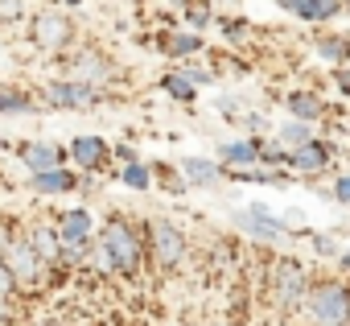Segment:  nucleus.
Masks as SVG:
<instances>
[{"label": "nucleus", "instance_id": "obj_1", "mask_svg": "<svg viewBox=\"0 0 350 326\" xmlns=\"http://www.w3.org/2000/svg\"><path fill=\"white\" fill-rule=\"evenodd\" d=\"M99 252H103L107 268H116V273H136V268H140V256H144L140 236L132 231L128 219H107V223H103Z\"/></svg>", "mask_w": 350, "mask_h": 326}, {"label": "nucleus", "instance_id": "obj_2", "mask_svg": "<svg viewBox=\"0 0 350 326\" xmlns=\"http://www.w3.org/2000/svg\"><path fill=\"white\" fill-rule=\"evenodd\" d=\"M313 326H350V289L342 281H321L305 293Z\"/></svg>", "mask_w": 350, "mask_h": 326}, {"label": "nucleus", "instance_id": "obj_3", "mask_svg": "<svg viewBox=\"0 0 350 326\" xmlns=\"http://www.w3.org/2000/svg\"><path fill=\"white\" fill-rule=\"evenodd\" d=\"M272 297L280 310H297L305 301V268L293 256H280L272 264Z\"/></svg>", "mask_w": 350, "mask_h": 326}, {"label": "nucleus", "instance_id": "obj_4", "mask_svg": "<svg viewBox=\"0 0 350 326\" xmlns=\"http://www.w3.org/2000/svg\"><path fill=\"white\" fill-rule=\"evenodd\" d=\"M148 244H152V256H157L161 268H178L186 260V236L169 219H152L148 223Z\"/></svg>", "mask_w": 350, "mask_h": 326}, {"label": "nucleus", "instance_id": "obj_5", "mask_svg": "<svg viewBox=\"0 0 350 326\" xmlns=\"http://www.w3.org/2000/svg\"><path fill=\"white\" fill-rule=\"evenodd\" d=\"M0 264L9 268V277H13L17 285H33V281L42 277V260L33 256V248H29L25 236H13L5 248H0Z\"/></svg>", "mask_w": 350, "mask_h": 326}, {"label": "nucleus", "instance_id": "obj_6", "mask_svg": "<svg viewBox=\"0 0 350 326\" xmlns=\"http://www.w3.org/2000/svg\"><path fill=\"white\" fill-rule=\"evenodd\" d=\"M70 21L62 17V13H38L33 17V42L42 46V50H58V46H66L70 42Z\"/></svg>", "mask_w": 350, "mask_h": 326}, {"label": "nucleus", "instance_id": "obj_7", "mask_svg": "<svg viewBox=\"0 0 350 326\" xmlns=\"http://www.w3.org/2000/svg\"><path fill=\"white\" fill-rule=\"evenodd\" d=\"M235 223L239 227H247L252 236H260V240H284L288 236V227L272 215V211H264V207H247V211H239L235 215Z\"/></svg>", "mask_w": 350, "mask_h": 326}, {"label": "nucleus", "instance_id": "obj_8", "mask_svg": "<svg viewBox=\"0 0 350 326\" xmlns=\"http://www.w3.org/2000/svg\"><path fill=\"white\" fill-rule=\"evenodd\" d=\"M99 95H95V87H87V83H50L46 87V103L50 108H91Z\"/></svg>", "mask_w": 350, "mask_h": 326}, {"label": "nucleus", "instance_id": "obj_9", "mask_svg": "<svg viewBox=\"0 0 350 326\" xmlns=\"http://www.w3.org/2000/svg\"><path fill=\"white\" fill-rule=\"evenodd\" d=\"M21 161L33 170V174H50V170H62V149L58 145H46V140H29L17 149Z\"/></svg>", "mask_w": 350, "mask_h": 326}, {"label": "nucleus", "instance_id": "obj_10", "mask_svg": "<svg viewBox=\"0 0 350 326\" xmlns=\"http://www.w3.org/2000/svg\"><path fill=\"white\" fill-rule=\"evenodd\" d=\"M58 244L62 248H87L91 244V215L87 211H66L58 223Z\"/></svg>", "mask_w": 350, "mask_h": 326}, {"label": "nucleus", "instance_id": "obj_11", "mask_svg": "<svg viewBox=\"0 0 350 326\" xmlns=\"http://www.w3.org/2000/svg\"><path fill=\"white\" fill-rule=\"evenodd\" d=\"M284 161H288V166H293L297 174H317V170H325V166H329V145H321V140H309V145L293 149Z\"/></svg>", "mask_w": 350, "mask_h": 326}, {"label": "nucleus", "instance_id": "obj_12", "mask_svg": "<svg viewBox=\"0 0 350 326\" xmlns=\"http://www.w3.org/2000/svg\"><path fill=\"white\" fill-rule=\"evenodd\" d=\"M25 240H29V248H33V256L42 264H58L62 260V244H58V231H50V223H33Z\"/></svg>", "mask_w": 350, "mask_h": 326}, {"label": "nucleus", "instance_id": "obj_13", "mask_svg": "<svg viewBox=\"0 0 350 326\" xmlns=\"http://www.w3.org/2000/svg\"><path fill=\"white\" fill-rule=\"evenodd\" d=\"M107 140H99V136H79L75 145H70V157L79 161L83 170H99V166H107Z\"/></svg>", "mask_w": 350, "mask_h": 326}, {"label": "nucleus", "instance_id": "obj_14", "mask_svg": "<svg viewBox=\"0 0 350 326\" xmlns=\"http://www.w3.org/2000/svg\"><path fill=\"white\" fill-rule=\"evenodd\" d=\"M219 157L227 161V170H252L260 161V145L256 140H235V145H223Z\"/></svg>", "mask_w": 350, "mask_h": 326}, {"label": "nucleus", "instance_id": "obj_15", "mask_svg": "<svg viewBox=\"0 0 350 326\" xmlns=\"http://www.w3.org/2000/svg\"><path fill=\"white\" fill-rule=\"evenodd\" d=\"M70 62H75V83H87V87H95L99 79L111 75V66H107L99 54H91V50H87V54H75Z\"/></svg>", "mask_w": 350, "mask_h": 326}, {"label": "nucleus", "instance_id": "obj_16", "mask_svg": "<svg viewBox=\"0 0 350 326\" xmlns=\"http://www.w3.org/2000/svg\"><path fill=\"white\" fill-rule=\"evenodd\" d=\"M338 9H342V0H288V13L305 21H329Z\"/></svg>", "mask_w": 350, "mask_h": 326}, {"label": "nucleus", "instance_id": "obj_17", "mask_svg": "<svg viewBox=\"0 0 350 326\" xmlns=\"http://www.w3.org/2000/svg\"><path fill=\"white\" fill-rule=\"evenodd\" d=\"M75 186H79V178H75L70 170L33 174V190H38V195H66V190H75Z\"/></svg>", "mask_w": 350, "mask_h": 326}, {"label": "nucleus", "instance_id": "obj_18", "mask_svg": "<svg viewBox=\"0 0 350 326\" xmlns=\"http://www.w3.org/2000/svg\"><path fill=\"white\" fill-rule=\"evenodd\" d=\"M182 170H186V178L198 182V186L219 182V166H211V161H202V157H186V161H182Z\"/></svg>", "mask_w": 350, "mask_h": 326}, {"label": "nucleus", "instance_id": "obj_19", "mask_svg": "<svg viewBox=\"0 0 350 326\" xmlns=\"http://www.w3.org/2000/svg\"><path fill=\"white\" fill-rule=\"evenodd\" d=\"M288 112L305 124V120L321 116V99H317V95H309V91H293V95H288Z\"/></svg>", "mask_w": 350, "mask_h": 326}, {"label": "nucleus", "instance_id": "obj_20", "mask_svg": "<svg viewBox=\"0 0 350 326\" xmlns=\"http://www.w3.org/2000/svg\"><path fill=\"white\" fill-rule=\"evenodd\" d=\"M161 46H165V54H194L198 46H202V38L198 34H169V38H161Z\"/></svg>", "mask_w": 350, "mask_h": 326}, {"label": "nucleus", "instance_id": "obj_21", "mask_svg": "<svg viewBox=\"0 0 350 326\" xmlns=\"http://www.w3.org/2000/svg\"><path fill=\"white\" fill-rule=\"evenodd\" d=\"M280 140H284L288 149H301V145H309V140H313V132H309V124L293 120V124H284V128H280Z\"/></svg>", "mask_w": 350, "mask_h": 326}, {"label": "nucleus", "instance_id": "obj_22", "mask_svg": "<svg viewBox=\"0 0 350 326\" xmlns=\"http://www.w3.org/2000/svg\"><path fill=\"white\" fill-rule=\"evenodd\" d=\"M25 108H29V95L25 91L0 83V112H25Z\"/></svg>", "mask_w": 350, "mask_h": 326}, {"label": "nucleus", "instance_id": "obj_23", "mask_svg": "<svg viewBox=\"0 0 350 326\" xmlns=\"http://www.w3.org/2000/svg\"><path fill=\"white\" fill-rule=\"evenodd\" d=\"M165 91H169L173 99H194V95H198L186 75H165Z\"/></svg>", "mask_w": 350, "mask_h": 326}, {"label": "nucleus", "instance_id": "obj_24", "mask_svg": "<svg viewBox=\"0 0 350 326\" xmlns=\"http://www.w3.org/2000/svg\"><path fill=\"white\" fill-rule=\"evenodd\" d=\"M317 50H321V58H334V62L350 58V42H346V38H321Z\"/></svg>", "mask_w": 350, "mask_h": 326}, {"label": "nucleus", "instance_id": "obj_25", "mask_svg": "<svg viewBox=\"0 0 350 326\" xmlns=\"http://www.w3.org/2000/svg\"><path fill=\"white\" fill-rule=\"evenodd\" d=\"M124 182L132 186V190H148V182H152V174L140 166V161H128V170H124Z\"/></svg>", "mask_w": 350, "mask_h": 326}, {"label": "nucleus", "instance_id": "obj_26", "mask_svg": "<svg viewBox=\"0 0 350 326\" xmlns=\"http://www.w3.org/2000/svg\"><path fill=\"white\" fill-rule=\"evenodd\" d=\"M186 17H190V25H206L211 21V5H206V0H190V5H186Z\"/></svg>", "mask_w": 350, "mask_h": 326}, {"label": "nucleus", "instance_id": "obj_27", "mask_svg": "<svg viewBox=\"0 0 350 326\" xmlns=\"http://www.w3.org/2000/svg\"><path fill=\"white\" fill-rule=\"evenodd\" d=\"M13 293H17V281L9 277V268H5V264H0V297H13Z\"/></svg>", "mask_w": 350, "mask_h": 326}, {"label": "nucleus", "instance_id": "obj_28", "mask_svg": "<svg viewBox=\"0 0 350 326\" xmlns=\"http://www.w3.org/2000/svg\"><path fill=\"white\" fill-rule=\"evenodd\" d=\"M334 199L350 207V178H338V182H334Z\"/></svg>", "mask_w": 350, "mask_h": 326}, {"label": "nucleus", "instance_id": "obj_29", "mask_svg": "<svg viewBox=\"0 0 350 326\" xmlns=\"http://www.w3.org/2000/svg\"><path fill=\"white\" fill-rule=\"evenodd\" d=\"M21 13V0H0V17H17Z\"/></svg>", "mask_w": 350, "mask_h": 326}, {"label": "nucleus", "instance_id": "obj_30", "mask_svg": "<svg viewBox=\"0 0 350 326\" xmlns=\"http://www.w3.org/2000/svg\"><path fill=\"white\" fill-rule=\"evenodd\" d=\"M223 34H227V38H243V21H227Z\"/></svg>", "mask_w": 350, "mask_h": 326}, {"label": "nucleus", "instance_id": "obj_31", "mask_svg": "<svg viewBox=\"0 0 350 326\" xmlns=\"http://www.w3.org/2000/svg\"><path fill=\"white\" fill-rule=\"evenodd\" d=\"M334 83H338V87L350 95V71H338V75H334Z\"/></svg>", "mask_w": 350, "mask_h": 326}, {"label": "nucleus", "instance_id": "obj_32", "mask_svg": "<svg viewBox=\"0 0 350 326\" xmlns=\"http://www.w3.org/2000/svg\"><path fill=\"white\" fill-rule=\"evenodd\" d=\"M346 264H350V252H346Z\"/></svg>", "mask_w": 350, "mask_h": 326}]
</instances>
